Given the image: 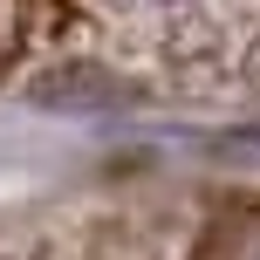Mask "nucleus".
Segmentation results:
<instances>
[{
	"instance_id": "f257e3e1",
	"label": "nucleus",
	"mask_w": 260,
	"mask_h": 260,
	"mask_svg": "<svg viewBox=\"0 0 260 260\" xmlns=\"http://www.w3.org/2000/svg\"><path fill=\"white\" fill-rule=\"evenodd\" d=\"M27 103L69 110V117H117V110L137 103V89L117 82L110 69H96V62H62V69H48V76L27 82Z\"/></svg>"
},
{
	"instance_id": "f03ea898",
	"label": "nucleus",
	"mask_w": 260,
	"mask_h": 260,
	"mask_svg": "<svg viewBox=\"0 0 260 260\" xmlns=\"http://www.w3.org/2000/svg\"><path fill=\"white\" fill-rule=\"evenodd\" d=\"M157 7H171V0H157Z\"/></svg>"
}]
</instances>
